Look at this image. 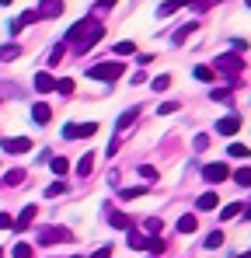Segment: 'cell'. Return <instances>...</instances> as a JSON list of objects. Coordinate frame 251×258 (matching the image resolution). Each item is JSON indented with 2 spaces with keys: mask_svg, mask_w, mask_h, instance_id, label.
Instances as JSON below:
<instances>
[{
  "mask_svg": "<svg viewBox=\"0 0 251 258\" xmlns=\"http://www.w3.org/2000/svg\"><path fill=\"white\" fill-rule=\"evenodd\" d=\"M101 35H105V28H101V21H94V18H84L77 21L70 32H67V45H74V52H87L94 42H101Z\"/></svg>",
  "mask_w": 251,
  "mask_h": 258,
  "instance_id": "cell-1",
  "label": "cell"
},
{
  "mask_svg": "<svg viewBox=\"0 0 251 258\" xmlns=\"http://www.w3.org/2000/svg\"><path fill=\"white\" fill-rule=\"evenodd\" d=\"M126 70L122 63H94V67H87V77L91 81H119Z\"/></svg>",
  "mask_w": 251,
  "mask_h": 258,
  "instance_id": "cell-2",
  "label": "cell"
},
{
  "mask_svg": "<svg viewBox=\"0 0 251 258\" xmlns=\"http://www.w3.org/2000/svg\"><path fill=\"white\" fill-rule=\"evenodd\" d=\"M98 133V122H70L63 126V140H87Z\"/></svg>",
  "mask_w": 251,
  "mask_h": 258,
  "instance_id": "cell-3",
  "label": "cell"
},
{
  "mask_svg": "<svg viewBox=\"0 0 251 258\" xmlns=\"http://www.w3.org/2000/svg\"><path fill=\"white\" fill-rule=\"evenodd\" d=\"M0 147H4L7 154H28L35 143H32L28 136H11V140H0Z\"/></svg>",
  "mask_w": 251,
  "mask_h": 258,
  "instance_id": "cell-4",
  "label": "cell"
},
{
  "mask_svg": "<svg viewBox=\"0 0 251 258\" xmlns=\"http://www.w3.org/2000/svg\"><path fill=\"white\" fill-rule=\"evenodd\" d=\"M56 241H70V230L67 227H45V230H39V244H56Z\"/></svg>",
  "mask_w": 251,
  "mask_h": 258,
  "instance_id": "cell-5",
  "label": "cell"
},
{
  "mask_svg": "<svg viewBox=\"0 0 251 258\" xmlns=\"http://www.w3.org/2000/svg\"><path fill=\"white\" fill-rule=\"evenodd\" d=\"M203 178L213 181V185H216V181H227V178H230V168H227V164H206V168H203Z\"/></svg>",
  "mask_w": 251,
  "mask_h": 258,
  "instance_id": "cell-6",
  "label": "cell"
},
{
  "mask_svg": "<svg viewBox=\"0 0 251 258\" xmlns=\"http://www.w3.org/2000/svg\"><path fill=\"white\" fill-rule=\"evenodd\" d=\"M216 70H223V74H241V70H244V59H241V56H220V59H216Z\"/></svg>",
  "mask_w": 251,
  "mask_h": 258,
  "instance_id": "cell-7",
  "label": "cell"
},
{
  "mask_svg": "<svg viewBox=\"0 0 251 258\" xmlns=\"http://www.w3.org/2000/svg\"><path fill=\"white\" fill-rule=\"evenodd\" d=\"M237 129H241V115H223V119L216 122V133H220V136H234Z\"/></svg>",
  "mask_w": 251,
  "mask_h": 258,
  "instance_id": "cell-8",
  "label": "cell"
},
{
  "mask_svg": "<svg viewBox=\"0 0 251 258\" xmlns=\"http://www.w3.org/2000/svg\"><path fill=\"white\" fill-rule=\"evenodd\" d=\"M140 112H143V108H129V112H122V119L115 122V136H119V140L126 136V129H129L133 122H136V119H140Z\"/></svg>",
  "mask_w": 251,
  "mask_h": 258,
  "instance_id": "cell-9",
  "label": "cell"
},
{
  "mask_svg": "<svg viewBox=\"0 0 251 258\" xmlns=\"http://www.w3.org/2000/svg\"><path fill=\"white\" fill-rule=\"evenodd\" d=\"M35 14H39V18H59V14H63V0H42Z\"/></svg>",
  "mask_w": 251,
  "mask_h": 258,
  "instance_id": "cell-10",
  "label": "cell"
},
{
  "mask_svg": "<svg viewBox=\"0 0 251 258\" xmlns=\"http://www.w3.org/2000/svg\"><path fill=\"white\" fill-rule=\"evenodd\" d=\"M216 203H220L216 192H203V196L196 199V210H199V213H209V210H216Z\"/></svg>",
  "mask_w": 251,
  "mask_h": 258,
  "instance_id": "cell-11",
  "label": "cell"
},
{
  "mask_svg": "<svg viewBox=\"0 0 251 258\" xmlns=\"http://www.w3.org/2000/svg\"><path fill=\"white\" fill-rule=\"evenodd\" d=\"M32 220H35V206H25L21 216L14 220V227H11V230H25V227H32Z\"/></svg>",
  "mask_w": 251,
  "mask_h": 258,
  "instance_id": "cell-12",
  "label": "cell"
},
{
  "mask_svg": "<svg viewBox=\"0 0 251 258\" xmlns=\"http://www.w3.org/2000/svg\"><path fill=\"white\" fill-rule=\"evenodd\" d=\"M21 181H25V171L14 168V171H7L4 178H0V188H14V185H21Z\"/></svg>",
  "mask_w": 251,
  "mask_h": 258,
  "instance_id": "cell-13",
  "label": "cell"
},
{
  "mask_svg": "<svg viewBox=\"0 0 251 258\" xmlns=\"http://www.w3.org/2000/svg\"><path fill=\"white\" fill-rule=\"evenodd\" d=\"M32 119H35V122H39V126H45V122H49V119H52V108H49V105H35V108H32Z\"/></svg>",
  "mask_w": 251,
  "mask_h": 258,
  "instance_id": "cell-14",
  "label": "cell"
},
{
  "mask_svg": "<svg viewBox=\"0 0 251 258\" xmlns=\"http://www.w3.org/2000/svg\"><path fill=\"white\" fill-rule=\"evenodd\" d=\"M18 56H21V45H18V42L0 45V59H4V63H11V59H18Z\"/></svg>",
  "mask_w": 251,
  "mask_h": 258,
  "instance_id": "cell-15",
  "label": "cell"
},
{
  "mask_svg": "<svg viewBox=\"0 0 251 258\" xmlns=\"http://www.w3.org/2000/svg\"><path fill=\"white\" fill-rule=\"evenodd\" d=\"M32 84H35V91L45 94V91H52V87H56V81H52L49 74H35V81H32Z\"/></svg>",
  "mask_w": 251,
  "mask_h": 258,
  "instance_id": "cell-16",
  "label": "cell"
},
{
  "mask_svg": "<svg viewBox=\"0 0 251 258\" xmlns=\"http://www.w3.org/2000/svg\"><path fill=\"white\" fill-rule=\"evenodd\" d=\"M143 251H150V258L161 255V251H164V241H161V237H147V241H143Z\"/></svg>",
  "mask_w": 251,
  "mask_h": 258,
  "instance_id": "cell-17",
  "label": "cell"
},
{
  "mask_svg": "<svg viewBox=\"0 0 251 258\" xmlns=\"http://www.w3.org/2000/svg\"><path fill=\"white\" fill-rule=\"evenodd\" d=\"M196 227H199V220H196V216H192V213H185V216H181V220H178V230H181V234H192Z\"/></svg>",
  "mask_w": 251,
  "mask_h": 258,
  "instance_id": "cell-18",
  "label": "cell"
},
{
  "mask_svg": "<svg viewBox=\"0 0 251 258\" xmlns=\"http://www.w3.org/2000/svg\"><path fill=\"white\" fill-rule=\"evenodd\" d=\"M91 171H94V154H84L81 164H77V174H84V178H87Z\"/></svg>",
  "mask_w": 251,
  "mask_h": 258,
  "instance_id": "cell-19",
  "label": "cell"
},
{
  "mask_svg": "<svg viewBox=\"0 0 251 258\" xmlns=\"http://www.w3.org/2000/svg\"><path fill=\"white\" fill-rule=\"evenodd\" d=\"M108 220H112V227H115V230H129V227H133V223H129V216H126V213H112Z\"/></svg>",
  "mask_w": 251,
  "mask_h": 258,
  "instance_id": "cell-20",
  "label": "cell"
},
{
  "mask_svg": "<svg viewBox=\"0 0 251 258\" xmlns=\"http://www.w3.org/2000/svg\"><path fill=\"white\" fill-rule=\"evenodd\" d=\"M136 52V42H115V49H112V56H133Z\"/></svg>",
  "mask_w": 251,
  "mask_h": 258,
  "instance_id": "cell-21",
  "label": "cell"
},
{
  "mask_svg": "<svg viewBox=\"0 0 251 258\" xmlns=\"http://www.w3.org/2000/svg\"><path fill=\"white\" fill-rule=\"evenodd\" d=\"M49 168H52L56 174H67V168H70V161H67V157H49Z\"/></svg>",
  "mask_w": 251,
  "mask_h": 258,
  "instance_id": "cell-22",
  "label": "cell"
},
{
  "mask_svg": "<svg viewBox=\"0 0 251 258\" xmlns=\"http://www.w3.org/2000/svg\"><path fill=\"white\" fill-rule=\"evenodd\" d=\"M140 196H147V188H122V192H119V199H126V203H133V199H140Z\"/></svg>",
  "mask_w": 251,
  "mask_h": 258,
  "instance_id": "cell-23",
  "label": "cell"
},
{
  "mask_svg": "<svg viewBox=\"0 0 251 258\" xmlns=\"http://www.w3.org/2000/svg\"><path fill=\"white\" fill-rule=\"evenodd\" d=\"M63 56H67V45H52V52H49V67H56Z\"/></svg>",
  "mask_w": 251,
  "mask_h": 258,
  "instance_id": "cell-24",
  "label": "cell"
},
{
  "mask_svg": "<svg viewBox=\"0 0 251 258\" xmlns=\"http://www.w3.org/2000/svg\"><path fill=\"white\" fill-rule=\"evenodd\" d=\"M234 98V87H216L213 91V101H230Z\"/></svg>",
  "mask_w": 251,
  "mask_h": 258,
  "instance_id": "cell-25",
  "label": "cell"
},
{
  "mask_svg": "<svg viewBox=\"0 0 251 258\" xmlns=\"http://www.w3.org/2000/svg\"><path fill=\"white\" fill-rule=\"evenodd\" d=\"M143 230H147L150 237H157V230H161V220H157V216H150V220H143Z\"/></svg>",
  "mask_w": 251,
  "mask_h": 258,
  "instance_id": "cell-26",
  "label": "cell"
},
{
  "mask_svg": "<svg viewBox=\"0 0 251 258\" xmlns=\"http://www.w3.org/2000/svg\"><path fill=\"white\" fill-rule=\"evenodd\" d=\"M234 181L248 188V185H251V168H241V171H234Z\"/></svg>",
  "mask_w": 251,
  "mask_h": 258,
  "instance_id": "cell-27",
  "label": "cell"
},
{
  "mask_svg": "<svg viewBox=\"0 0 251 258\" xmlns=\"http://www.w3.org/2000/svg\"><path fill=\"white\" fill-rule=\"evenodd\" d=\"M213 77H216V74H213L209 67H196V81H203V84H209Z\"/></svg>",
  "mask_w": 251,
  "mask_h": 258,
  "instance_id": "cell-28",
  "label": "cell"
},
{
  "mask_svg": "<svg viewBox=\"0 0 251 258\" xmlns=\"http://www.w3.org/2000/svg\"><path fill=\"white\" fill-rule=\"evenodd\" d=\"M32 251H35V248H32V244H25V241H21V244H14V258H32Z\"/></svg>",
  "mask_w": 251,
  "mask_h": 258,
  "instance_id": "cell-29",
  "label": "cell"
},
{
  "mask_svg": "<svg viewBox=\"0 0 251 258\" xmlns=\"http://www.w3.org/2000/svg\"><path fill=\"white\" fill-rule=\"evenodd\" d=\"M230 157H251V150L244 143H230Z\"/></svg>",
  "mask_w": 251,
  "mask_h": 258,
  "instance_id": "cell-30",
  "label": "cell"
},
{
  "mask_svg": "<svg viewBox=\"0 0 251 258\" xmlns=\"http://www.w3.org/2000/svg\"><path fill=\"white\" fill-rule=\"evenodd\" d=\"M220 244H223V230H213L206 237V248H220Z\"/></svg>",
  "mask_w": 251,
  "mask_h": 258,
  "instance_id": "cell-31",
  "label": "cell"
},
{
  "mask_svg": "<svg viewBox=\"0 0 251 258\" xmlns=\"http://www.w3.org/2000/svg\"><path fill=\"white\" fill-rule=\"evenodd\" d=\"M154 91H167V87H171V77H167V74H161V77H154Z\"/></svg>",
  "mask_w": 251,
  "mask_h": 258,
  "instance_id": "cell-32",
  "label": "cell"
},
{
  "mask_svg": "<svg viewBox=\"0 0 251 258\" xmlns=\"http://www.w3.org/2000/svg\"><path fill=\"white\" fill-rule=\"evenodd\" d=\"M237 213H241V203H230V206H223V210H220L223 220H230V216H237Z\"/></svg>",
  "mask_w": 251,
  "mask_h": 258,
  "instance_id": "cell-33",
  "label": "cell"
},
{
  "mask_svg": "<svg viewBox=\"0 0 251 258\" xmlns=\"http://www.w3.org/2000/svg\"><path fill=\"white\" fill-rule=\"evenodd\" d=\"M56 91H59V94H70V91H74V81H70V77L56 81Z\"/></svg>",
  "mask_w": 251,
  "mask_h": 258,
  "instance_id": "cell-34",
  "label": "cell"
},
{
  "mask_svg": "<svg viewBox=\"0 0 251 258\" xmlns=\"http://www.w3.org/2000/svg\"><path fill=\"white\" fill-rule=\"evenodd\" d=\"M32 21H39V14H35V11H25V14L18 18V25H21V28H25V25H32Z\"/></svg>",
  "mask_w": 251,
  "mask_h": 258,
  "instance_id": "cell-35",
  "label": "cell"
},
{
  "mask_svg": "<svg viewBox=\"0 0 251 258\" xmlns=\"http://www.w3.org/2000/svg\"><path fill=\"white\" fill-rule=\"evenodd\" d=\"M63 192H67V185H63V181H56V185H49V188H45V196H52V199H56V196H63Z\"/></svg>",
  "mask_w": 251,
  "mask_h": 258,
  "instance_id": "cell-36",
  "label": "cell"
},
{
  "mask_svg": "<svg viewBox=\"0 0 251 258\" xmlns=\"http://www.w3.org/2000/svg\"><path fill=\"white\" fill-rule=\"evenodd\" d=\"M143 241H147V237H143L140 230H129V244H133V248H143Z\"/></svg>",
  "mask_w": 251,
  "mask_h": 258,
  "instance_id": "cell-37",
  "label": "cell"
},
{
  "mask_svg": "<svg viewBox=\"0 0 251 258\" xmlns=\"http://www.w3.org/2000/svg\"><path fill=\"white\" fill-rule=\"evenodd\" d=\"M157 112H161V115H171V112H178V101H164Z\"/></svg>",
  "mask_w": 251,
  "mask_h": 258,
  "instance_id": "cell-38",
  "label": "cell"
},
{
  "mask_svg": "<svg viewBox=\"0 0 251 258\" xmlns=\"http://www.w3.org/2000/svg\"><path fill=\"white\" fill-rule=\"evenodd\" d=\"M7 227H14V216H7V213H0V230H7Z\"/></svg>",
  "mask_w": 251,
  "mask_h": 258,
  "instance_id": "cell-39",
  "label": "cell"
},
{
  "mask_svg": "<svg viewBox=\"0 0 251 258\" xmlns=\"http://www.w3.org/2000/svg\"><path fill=\"white\" fill-rule=\"evenodd\" d=\"M140 174H143V178H147V181H154V178H157V171H154V168H147V164H143V168H140Z\"/></svg>",
  "mask_w": 251,
  "mask_h": 258,
  "instance_id": "cell-40",
  "label": "cell"
},
{
  "mask_svg": "<svg viewBox=\"0 0 251 258\" xmlns=\"http://www.w3.org/2000/svg\"><path fill=\"white\" fill-rule=\"evenodd\" d=\"M91 258H112V248H101V251H94Z\"/></svg>",
  "mask_w": 251,
  "mask_h": 258,
  "instance_id": "cell-41",
  "label": "cell"
},
{
  "mask_svg": "<svg viewBox=\"0 0 251 258\" xmlns=\"http://www.w3.org/2000/svg\"><path fill=\"white\" fill-rule=\"evenodd\" d=\"M101 7H115V0H101Z\"/></svg>",
  "mask_w": 251,
  "mask_h": 258,
  "instance_id": "cell-42",
  "label": "cell"
},
{
  "mask_svg": "<svg viewBox=\"0 0 251 258\" xmlns=\"http://www.w3.org/2000/svg\"><path fill=\"white\" fill-rule=\"evenodd\" d=\"M11 4H14V0H0V7H11Z\"/></svg>",
  "mask_w": 251,
  "mask_h": 258,
  "instance_id": "cell-43",
  "label": "cell"
},
{
  "mask_svg": "<svg viewBox=\"0 0 251 258\" xmlns=\"http://www.w3.org/2000/svg\"><path fill=\"white\" fill-rule=\"evenodd\" d=\"M244 220H251V206H248V210H244Z\"/></svg>",
  "mask_w": 251,
  "mask_h": 258,
  "instance_id": "cell-44",
  "label": "cell"
},
{
  "mask_svg": "<svg viewBox=\"0 0 251 258\" xmlns=\"http://www.w3.org/2000/svg\"><path fill=\"white\" fill-rule=\"evenodd\" d=\"M241 258H251V251H248V255H241Z\"/></svg>",
  "mask_w": 251,
  "mask_h": 258,
  "instance_id": "cell-45",
  "label": "cell"
},
{
  "mask_svg": "<svg viewBox=\"0 0 251 258\" xmlns=\"http://www.w3.org/2000/svg\"><path fill=\"white\" fill-rule=\"evenodd\" d=\"M0 258H4V248H0Z\"/></svg>",
  "mask_w": 251,
  "mask_h": 258,
  "instance_id": "cell-46",
  "label": "cell"
},
{
  "mask_svg": "<svg viewBox=\"0 0 251 258\" xmlns=\"http://www.w3.org/2000/svg\"><path fill=\"white\" fill-rule=\"evenodd\" d=\"M248 7H251V0H248Z\"/></svg>",
  "mask_w": 251,
  "mask_h": 258,
  "instance_id": "cell-47",
  "label": "cell"
}]
</instances>
